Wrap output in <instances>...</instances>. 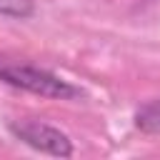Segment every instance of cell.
Returning <instances> with one entry per match:
<instances>
[{
  "instance_id": "1",
  "label": "cell",
  "mask_w": 160,
  "mask_h": 160,
  "mask_svg": "<svg viewBox=\"0 0 160 160\" xmlns=\"http://www.w3.org/2000/svg\"><path fill=\"white\" fill-rule=\"evenodd\" d=\"M0 80L20 88L25 92L40 95V98H50V100H75L82 98V90L75 88L72 82L62 80L60 75L30 65V62H12V60H0Z\"/></svg>"
},
{
  "instance_id": "2",
  "label": "cell",
  "mask_w": 160,
  "mask_h": 160,
  "mask_svg": "<svg viewBox=\"0 0 160 160\" xmlns=\"http://www.w3.org/2000/svg\"><path fill=\"white\" fill-rule=\"evenodd\" d=\"M10 132L20 142H25L28 148H32L38 152L55 155V158H70L72 155L70 138L62 130H58L42 120H15V122H10Z\"/></svg>"
},
{
  "instance_id": "3",
  "label": "cell",
  "mask_w": 160,
  "mask_h": 160,
  "mask_svg": "<svg viewBox=\"0 0 160 160\" xmlns=\"http://www.w3.org/2000/svg\"><path fill=\"white\" fill-rule=\"evenodd\" d=\"M135 128L148 135H160V98L152 102H145L135 112Z\"/></svg>"
},
{
  "instance_id": "4",
  "label": "cell",
  "mask_w": 160,
  "mask_h": 160,
  "mask_svg": "<svg viewBox=\"0 0 160 160\" xmlns=\"http://www.w3.org/2000/svg\"><path fill=\"white\" fill-rule=\"evenodd\" d=\"M35 12V2L32 0H0V15L5 18H30Z\"/></svg>"
}]
</instances>
